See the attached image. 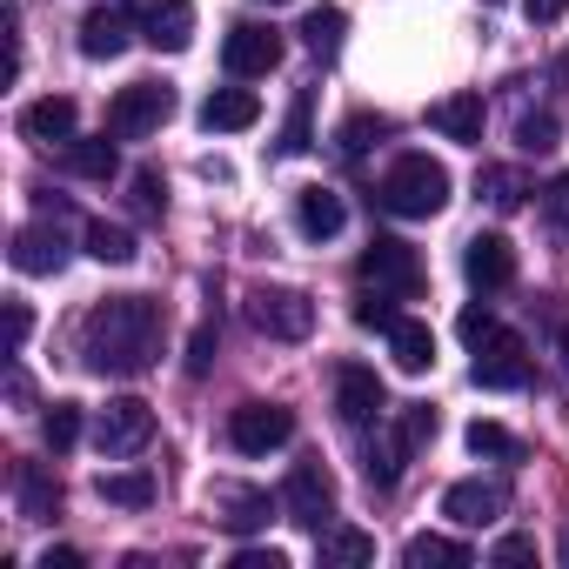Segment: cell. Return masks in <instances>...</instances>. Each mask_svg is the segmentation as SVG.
I'll return each mask as SVG.
<instances>
[{
  "label": "cell",
  "instance_id": "f35d334b",
  "mask_svg": "<svg viewBox=\"0 0 569 569\" xmlns=\"http://www.w3.org/2000/svg\"><path fill=\"white\" fill-rule=\"evenodd\" d=\"M28 336H34V309L28 302H8V356H21Z\"/></svg>",
  "mask_w": 569,
  "mask_h": 569
},
{
  "label": "cell",
  "instance_id": "681fc988",
  "mask_svg": "<svg viewBox=\"0 0 569 569\" xmlns=\"http://www.w3.org/2000/svg\"><path fill=\"white\" fill-rule=\"evenodd\" d=\"M562 562H569V536H562Z\"/></svg>",
  "mask_w": 569,
  "mask_h": 569
},
{
  "label": "cell",
  "instance_id": "52a82bcc",
  "mask_svg": "<svg viewBox=\"0 0 569 569\" xmlns=\"http://www.w3.org/2000/svg\"><path fill=\"white\" fill-rule=\"evenodd\" d=\"M476 349V362H469V376L482 382V389H522L529 382V349H522V336L516 329H489L482 342H469Z\"/></svg>",
  "mask_w": 569,
  "mask_h": 569
},
{
  "label": "cell",
  "instance_id": "83f0119b",
  "mask_svg": "<svg viewBox=\"0 0 569 569\" xmlns=\"http://www.w3.org/2000/svg\"><path fill=\"white\" fill-rule=\"evenodd\" d=\"M94 489H101V502H114V509H148V502H154V476H148V469H108Z\"/></svg>",
  "mask_w": 569,
  "mask_h": 569
},
{
  "label": "cell",
  "instance_id": "6da1fadb",
  "mask_svg": "<svg viewBox=\"0 0 569 569\" xmlns=\"http://www.w3.org/2000/svg\"><path fill=\"white\" fill-rule=\"evenodd\" d=\"M161 302L148 296H108L88 322H81V362L94 376H148L161 356Z\"/></svg>",
  "mask_w": 569,
  "mask_h": 569
},
{
  "label": "cell",
  "instance_id": "484cf974",
  "mask_svg": "<svg viewBox=\"0 0 569 569\" xmlns=\"http://www.w3.org/2000/svg\"><path fill=\"white\" fill-rule=\"evenodd\" d=\"M342 34H349V14H342V8H309L302 41H309L316 61H336V54H342Z\"/></svg>",
  "mask_w": 569,
  "mask_h": 569
},
{
  "label": "cell",
  "instance_id": "277c9868",
  "mask_svg": "<svg viewBox=\"0 0 569 569\" xmlns=\"http://www.w3.org/2000/svg\"><path fill=\"white\" fill-rule=\"evenodd\" d=\"M281 509H289V522L296 529H329L336 522V476L322 469V462H296L289 469V482H281Z\"/></svg>",
  "mask_w": 569,
  "mask_h": 569
},
{
  "label": "cell",
  "instance_id": "30bf717a",
  "mask_svg": "<svg viewBox=\"0 0 569 569\" xmlns=\"http://www.w3.org/2000/svg\"><path fill=\"white\" fill-rule=\"evenodd\" d=\"M128 14H134V28H141L148 48L181 54L194 41V8H188V0H128Z\"/></svg>",
  "mask_w": 569,
  "mask_h": 569
},
{
  "label": "cell",
  "instance_id": "3957f363",
  "mask_svg": "<svg viewBox=\"0 0 569 569\" xmlns=\"http://www.w3.org/2000/svg\"><path fill=\"white\" fill-rule=\"evenodd\" d=\"M356 274H362V289H376V296H396V302L422 296V254H416L409 241H396V234H376V241L362 248Z\"/></svg>",
  "mask_w": 569,
  "mask_h": 569
},
{
  "label": "cell",
  "instance_id": "f546056e",
  "mask_svg": "<svg viewBox=\"0 0 569 569\" xmlns=\"http://www.w3.org/2000/svg\"><path fill=\"white\" fill-rule=\"evenodd\" d=\"M309 148H316V94L302 88L289 108V128H281V154H309Z\"/></svg>",
  "mask_w": 569,
  "mask_h": 569
},
{
  "label": "cell",
  "instance_id": "7402d4cb",
  "mask_svg": "<svg viewBox=\"0 0 569 569\" xmlns=\"http://www.w3.org/2000/svg\"><path fill=\"white\" fill-rule=\"evenodd\" d=\"M214 509H221L214 522L234 529V536H248V529L268 522V496H261V489H241V482H221V489H214Z\"/></svg>",
  "mask_w": 569,
  "mask_h": 569
},
{
  "label": "cell",
  "instance_id": "4316f807",
  "mask_svg": "<svg viewBox=\"0 0 569 569\" xmlns=\"http://www.w3.org/2000/svg\"><path fill=\"white\" fill-rule=\"evenodd\" d=\"M68 168H74L81 181H108L121 161H114V141H108V134H74V141H68Z\"/></svg>",
  "mask_w": 569,
  "mask_h": 569
},
{
  "label": "cell",
  "instance_id": "44dd1931",
  "mask_svg": "<svg viewBox=\"0 0 569 569\" xmlns=\"http://www.w3.org/2000/svg\"><path fill=\"white\" fill-rule=\"evenodd\" d=\"M14 496H21V522H54V509H61V482L41 462L14 469Z\"/></svg>",
  "mask_w": 569,
  "mask_h": 569
},
{
  "label": "cell",
  "instance_id": "f907efd6",
  "mask_svg": "<svg viewBox=\"0 0 569 569\" xmlns=\"http://www.w3.org/2000/svg\"><path fill=\"white\" fill-rule=\"evenodd\" d=\"M261 8H281V0H261Z\"/></svg>",
  "mask_w": 569,
  "mask_h": 569
},
{
  "label": "cell",
  "instance_id": "d590c367",
  "mask_svg": "<svg viewBox=\"0 0 569 569\" xmlns=\"http://www.w3.org/2000/svg\"><path fill=\"white\" fill-rule=\"evenodd\" d=\"M482 194H489V208H522V181L509 174V168H482Z\"/></svg>",
  "mask_w": 569,
  "mask_h": 569
},
{
  "label": "cell",
  "instance_id": "4fadbf2b",
  "mask_svg": "<svg viewBox=\"0 0 569 569\" xmlns=\"http://www.w3.org/2000/svg\"><path fill=\"white\" fill-rule=\"evenodd\" d=\"M462 274H469L476 296H496V289H509V281H516V248L502 234H476L469 254H462Z\"/></svg>",
  "mask_w": 569,
  "mask_h": 569
},
{
  "label": "cell",
  "instance_id": "1f68e13d",
  "mask_svg": "<svg viewBox=\"0 0 569 569\" xmlns=\"http://www.w3.org/2000/svg\"><path fill=\"white\" fill-rule=\"evenodd\" d=\"M556 134H562V121H556L549 108H536V114H522V121H516V148H522V154H549V148H556Z\"/></svg>",
  "mask_w": 569,
  "mask_h": 569
},
{
  "label": "cell",
  "instance_id": "7a4b0ae2",
  "mask_svg": "<svg viewBox=\"0 0 569 569\" xmlns=\"http://www.w3.org/2000/svg\"><path fill=\"white\" fill-rule=\"evenodd\" d=\"M376 194H382L389 214H402V221H429V214L449 208V168L429 161V154H402V161L382 174Z\"/></svg>",
  "mask_w": 569,
  "mask_h": 569
},
{
  "label": "cell",
  "instance_id": "d6a6232c",
  "mask_svg": "<svg viewBox=\"0 0 569 569\" xmlns=\"http://www.w3.org/2000/svg\"><path fill=\"white\" fill-rule=\"evenodd\" d=\"M41 436H48L54 456H68V449L81 442V409H74V402H54V409L41 416Z\"/></svg>",
  "mask_w": 569,
  "mask_h": 569
},
{
  "label": "cell",
  "instance_id": "e0dca14e",
  "mask_svg": "<svg viewBox=\"0 0 569 569\" xmlns=\"http://www.w3.org/2000/svg\"><path fill=\"white\" fill-rule=\"evenodd\" d=\"M74 101L68 94H41V101H28V114H21V134L28 141H48V148H68L74 141Z\"/></svg>",
  "mask_w": 569,
  "mask_h": 569
},
{
  "label": "cell",
  "instance_id": "9c48e42d",
  "mask_svg": "<svg viewBox=\"0 0 569 569\" xmlns=\"http://www.w3.org/2000/svg\"><path fill=\"white\" fill-rule=\"evenodd\" d=\"M148 436H154V409H148L141 396H114V402L101 409V422H94L101 456H134Z\"/></svg>",
  "mask_w": 569,
  "mask_h": 569
},
{
  "label": "cell",
  "instance_id": "ac0fdd59",
  "mask_svg": "<svg viewBox=\"0 0 569 569\" xmlns=\"http://www.w3.org/2000/svg\"><path fill=\"white\" fill-rule=\"evenodd\" d=\"M342 221H349V208H342L336 188H302V194H296V228H302L309 241H336Z\"/></svg>",
  "mask_w": 569,
  "mask_h": 569
},
{
  "label": "cell",
  "instance_id": "9a60e30c",
  "mask_svg": "<svg viewBox=\"0 0 569 569\" xmlns=\"http://www.w3.org/2000/svg\"><path fill=\"white\" fill-rule=\"evenodd\" d=\"M128 41H134V14L128 8H94L81 21V54L88 61H114V54H128Z\"/></svg>",
  "mask_w": 569,
  "mask_h": 569
},
{
  "label": "cell",
  "instance_id": "b9f144b4",
  "mask_svg": "<svg viewBox=\"0 0 569 569\" xmlns=\"http://www.w3.org/2000/svg\"><path fill=\"white\" fill-rule=\"evenodd\" d=\"M208 362H214V329H194L188 336V376H208Z\"/></svg>",
  "mask_w": 569,
  "mask_h": 569
},
{
  "label": "cell",
  "instance_id": "836d02e7",
  "mask_svg": "<svg viewBox=\"0 0 569 569\" xmlns=\"http://www.w3.org/2000/svg\"><path fill=\"white\" fill-rule=\"evenodd\" d=\"M436 429H442V422H436V409H429V402H409V409L396 416V436L409 442V456H416V449H429V442H436Z\"/></svg>",
  "mask_w": 569,
  "mask_h": 569
},
{
  "label": "cell",
  "instance_id": "4dcf8cb0",
  "mask_svg": "<svg viewBox=\"0 0 569 569\" xmlns=\"http://www.w3.org/2000/svg\"><path fill=\"white\" fill-rule=\"evenodd\" d=\"M322 562H376V536H362V529H322Z\"/></svg>",
  "mask_w": 569,
  "mask_h": 569
},
{
  "label": "cell",
  "instance_id": "f1b7e54d",
  "mask_svg": "<svg viewBox=\"0 0 569 569\" xmlns=\"http://www.w3.org/2000/svg\"><path fill=\"white\" fill-rule=\"evenodd\" d=\"M81 241H88V254H94V261H108V268H128V261H134V234H128V228H114V221H88V234H81Z\"/></svg>",
  "mask_w": 569,
  "mask_h": 569
},
{
  "label": "cell",
  "instance_id": "60d3db41",
  "mask_svg": "<svg viewBox=\"0 0 569 569\" xmlns=\"http://www.w3.org/2000/svg\"><path fill=\"white\" fill-rule=\"evenodd\" d=\"M369 134H382V121H369V114H356V121H349V128H342V154H349V161H356V154H362V148H369Z\"/></svg>",
  "mask_w": 569,
  "mask_h": 569
},
{
  "label": "cell",
  "instance_id": "8d00e7d4",
  "mask_svg": "<svg viewBox=\"0 0 569 569\" xmlns=\"http://www.w3.org/2000/svg\"><path fill=\"white\" fill-rule=\"evenodd\" d=\"M161 208H168V181H161L154 168H134V214H148V221H154Z\"/></svg>",
  "mask_w": 569,
  "mask_h": 569
},
{
  "label": "cell",
  "instance_id": "7dc6e473",
  "mask_svg": "<svg viewBox=\"0 0 569 569\" xmlns=\"http://www.w3.org/2000/svg\"><path fill=\"white\" fill-rule=\"evenodd\" d=\"M41 569H81V549H48Z\"/></svg>",
  "mask_w": 569,
  "mask_h": 569
},
{
  "label": "cell",
  "instance_id": "f6af8a7d",
  "mask_svg": "<svg viewBox=\"0 0 569 569\" xmlns=\"http://www.w3.org/2000/svg\"><path fill=\"white\" fill-rule=\"evenodd\" d=\"M529 556H536L529 536H502V542H496V562H529Z\"/></svg>",
  "mask_w": 569,
  "mask_h": 569
},
{
  "label": "cell",
  "instance_id": "5bb4252c",
  "mask_svg": "<svg viewBox=\"0 0 569 569\" xmlns=\"http://www.w3.org/2000/svg\"><path fill=\"white\" fill-rule=\"evenodd\" d=\"M509 509V489L502 482H482V476H469V482H456L449 496H442V516H456L462 529H482V522H496Z\"/></svg>",
  "mask_w": 569,
  "mask_h": 569
},
{
  "label": "cell",
  "instance_id": "2e32d148",
  "mask_svg": "<svg viewBox=\"0 0 569 569\" xmlns=\"http://www.w3.org/2000/svg\"><path fill=\"white\" fill-rule=\"evenodd\" d=\"M254 121H261L254 88H214V94L201 101V128H208V134H241V128H254Z\"/></svg>",
  "mask_w": 569,
  "mask_h": 569
},
{
  "label": "cell",
  "instance_id": "7c38bea8",
  "mask_svg": "<svg viewBox=\"0 0 569 569\" xmlns=\"http://www.w3.org/2000/svg\"><path fill=\"white\" fill-rule=\"evenodd\" d=\"M382 409H389L382 376H376V369H362V362H342V369H336V416L362 429V422H376Z\"/></svg>",
  "mask_w": 569,
  "mask_h": 569
},
{
  "label": "cell",
  "instance_id": "603a6c76",
  "mask_svg": "<svg viewBox=\"0 0 569 569\" xmlns=\"http://www.w3.org/2000/svg\"><path fill=\"white\" fill-rule=\"evenodd\" d=\"M402 562H409V569H469V562H476V549H469V542H456V536L422 529V536H409Z\"/></svg>",
  "mask_w": 569,
  "mask_h": 569
},
{
  "label": "cell",
  "instance_id": "8fae6325",
  "mask_svg": "<svg viewBox=\"0 0 569 569\" xmlns=\"http://www.w3.org/2000/svg\"><path fill=\"white\" fill-rule=\"evenodd\" d=\"M221 61H228V74H234V81H254V74H268V68L281 61V34H274V28L241 21V28H228Z\"/></svg>",
  "mask_w": 569,
  "mask_h": 569
},
{
  "label": "cell",
  "instance_id": "d4e9b609",
  "mask_svg": "<svg viewBox=\"0 0 569 569\" xmlns=\"http://www.w3.org/2000/svg\"><path fill=\"white\" fill-rule=\"evenodd\" d=\"M402 462H409V442H402V436H376V442L362 449L369 489H396V482H402Z\"/></svg>",
  "mask_w": 569,
  "mask_h": 569
},
{
  "label": "cell",
  "instance_id": "ffe728a7",
  "mask_svg": "<svg viewBox=\"0 0 569 569\" xmlns=\"http://www.w3.org/2000/svg\"><path fill=\"white\" fill-rule=\"evenodd\" d=\"M389 356H396L402 376H429V369H436V336H429V322L396 316V329H389Z\"/></svg>",
  "mask_w": 569,
  "mask_h": 569
},
{
  "label": "cell",
  "instance_id": "ee69618b",
  "mask_svg": "<svg viewBox=\"0 0 569 569\" xmlns=\"http://www.w3.org/2000/svg\"><path fill=\"white\" fill-rule=\"evenodd\" d=\"M562 8H569V0H522V14H529L536 28H549V21H562Z\"/></svg>",
  "mask_w": 569,
  "mask_h": 569
},
{
  "label": "cell",
  "instance_id": "8992f818",
  "mask_svg": "<svg viewBox=\"0 0 569 569\" xmlns=\"http://www.w3.org/2000/svg\"><path fill=\"white\" fill-rule=\"evenodd\" d=\"M248 322L268 336V342H302L316 329V302L302 289H254L248 296Z\"/></svg>",
  "mask_w": 569,
  "mask_h": 569
},
{
  "label": "cell",
  "instance_id": "d6986e66",
  "mask_svg": "<svg viewBox=\"0 0 569 569\" xmlns=\"http://www.w3.org/2000/svg\"><path fill=\"white\" fill-rule=\"evenodd\" d=\"M429 121H436L442 141L476 148V141H482V94H442V101L429 108Z\"/></svg>",
  "mask_w": 569,
  "mask_h": 569
},
{
  "label": "cell",
  "instance_id": "5b68a950",
  "mask_svg": "<svg viewBox=\"0 0 569 569\" xmlns=\"http://www.w3.org/2000/svg\"><path fill=\"white\" fill-rule=\"evenodd\" d=\"M168 114H174V88H161V81H128V88L114 94V108H108V134H114V141H141V134H154Z\"/></svg>",
  "mask_w": 569,
  "mask_h": 569
},
{
  "label": "cell",
  "instance_id": "7bdbcfd3",
  "mask_svg": "<svg viewBox=\"0 0 569 569\" xmlns=\"http://www.w3.org/2000/svg\"><path fill=\"white\" fill-rule=\"evenodd\" d=\"M234 569H289L281 549H234Z\"/></svg>",
  "mask_w": 569,
  "mask_h": 569
},
{
  "label": "cell",
  "instance_id": "e575fe53",
  "mask_svg": "<svg viewBox=\"0 0 569 569\" xmlns=\"http://www.w3.org/2000/svg\"><path fill=\"white\" fill-rule=\"evenodd\" d=\"M469 449H476V456H502V462L522 456V442H516L502 422H469Z\"/></svg>",
  "mask_w": 569,
  "mask_h": 569
},
{
  "label": "cell",
  "instance_id": "bcb514c9",
  "mask_svg": "<svg viewBox=\"0 0 569 569\" xmlns=\"http://www.w3.org/2000/svg\"><path fill=\"white\" fill-rule=\"evenodd\" d=\"M489 329H496V316H489V309H469V316H462V342H482Z\"/></svg>",
  "mask_w": 569,
  "mask_h": 569
},
{
  "label": "cell",
  "instance_id": "cb8c5ba5",
  "mask_svg": "<svg viewBox=\"0 0 569 569\" xmlns=\"http://www.w3.org/2000/svg\"><path fill=\"white\" fill-rule=\"evenodd\" d=\"M61 261H68L61 228H21V234H14V268H21V274H54Z\"/></svg>",
  "mask_w": 569,
  "mask_h": 569
},
{
  "label": "cell",
  "instance_id": "ba28073f",
  "mask_svg": "<svg viewBox=\"0 0 569 569\" xmlns=\"http://www.w3.org/2000/svg\"><path fill=\"white\" fill-rule=\"evenodd\" d=\"M296 436V416L281 409V402H241L234 416H228V442L241 449V456H268V449H281Z\"/></svg>",
  "mask_w": 569,
  "mask_h": 569
},
{
  "label": "cell",
  "instance_id": "ab89813d",
  "mask_svg": "<svg viewBox=\"0 0 569 569\" xmlns=\"http://www.w3.org/2000/svg\"><path fill=\"white\" fill-rule=\"evenodd\" d=\"M542 214H549L556 228H569V174H556V181L542 188Z\"/></svg>",
  "mask_w": 569,
  "mask_h": 569
},
{
  "label": "cell",
  "instance_id": "74e56055",
  "mask_svg": "<svg viewBox=\"0 0 569 569\" xmlns=\"http://www.w3.org/2000/svg\"><path fill=\"white\" fill-rule=\"evenodd\" d=\"M389 302H396V296H376V289H369V302H356V322L376 329V336H389V329H396V309H389Z\"/></svg>",
  "mask_w": 569,
  "mask_h": 569
},
{
  "label": "cell",
  "instance_id": "c3c4849f",
  "mask_svg": "<svg viewBox=\"0 0 569 569\" xmlns=\"http://www.w3.org/2000/svg\"><path fill=\"white\" fill-rule=\"evenodd\" d=\"M562 356H569V329H562Z\"/></svg>",
  "mask_w": 569,
  "mask_h": 569
}]
</instances>
